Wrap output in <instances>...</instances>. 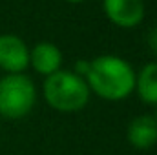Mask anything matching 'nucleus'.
Returning <instances> with one entry per match:
<instances>
[{
  "mask_svg": "<svg viewBox=\"0 0 157 155\" xmlns=\"http://www.w3.org/2000/svg\"><path fill=\"white\" fill-rule=\"evenodd\" d=\"M135 70L132 64L115 55H101L90 60L86 84L97 97L119 102L128 99L135 89Z\"/></svg>",
  "mask_w": 157,
  "mask_h": 155,
  "instance_id": "nucleus-1",
  "label": "nucleus"
},
{
  "mask_svg": "<svg viewBox=\"0 0 157 155\" xmlns=\"http://www.w3.org/2000/svg\"><path fill=\"white\" fill-rule=\"evenodd\" d=\"M42 95L49 108L60 113H75L86 108L91 91L86 80L73 71L59 70L46 77L42 84Z\"/></svg>",
  "mask_w": 157,
  "mask_h": 155,
  "instance_id": "nucleus-2",
  "label": "nucleus"
},
{
  "mask_svg": "<svg viewBox=\"0 0 157 155\" xmlns=\"http://www.w3.org/2000/svg\"><path fill=\"white\" fill-rule=\"evenodd\" d=\"M37 104V88L24 73L4 75L0 78V117L20 120L31 113Z\"/></svg>",
  "mask_w": 157,
  "mask_h": 155,
  "instance_id": "nucleus-3",
  "label": "nucleus"
},
{
  "mask_svg": "<svg viewBox=\"0 0 157 155\" xmlns=\"http://www.w3.org/2000/svg\"><path fill=\"white\" fill-rule=\"evenodd\" d=\"M29 66V49L26 42L11 33L0 35V70L7 75L24 73Z\"/></svg>",
  "mask_w": 157,
  "mask_h": 155,
  "instance_id": "nucleus-4",
  "label": "nucleus"
},
{
  "mask_svg": "<svg viewBox=\"0 0 157 155\" xmlns=\"http://www.w3.org/2000/svg\"><path fill=\"white\" fill-rule=\"evenodd\" d=\"M106 17L119 28L130 29L143 22L144 2L143 0H102Z\"/></svg>",
  "mask_w": 157,
  "mask_h": 155,
  "instance_id": "nucleus-5",
  "label": "nucleus"
},
{
  "mask_svg": "<svg viewBox=\"0 0 157 155\" xmlns=\"http://www.w3.org/2000/svg\"><path fill=\"white\" fill-rule=\"evenodd\" d=\"M126 141L133 150L146 152L157 144V122L152 115L133 117L126 128Z\"/></svg>",
  "mask_w": 157,
  "mask_h": 155,
  "instance_id": "nucleus-6",
  "label": "nucleus"
},
{
  "mask_svg": "<svg viewBox=\"0 0 157 155\" xmlns=\"http://www.w3.org/2000/svg\"><path fill=\"white\" fill-rule=\"evenodd\" d=\"M29 66H33V70L37 73L44 75V77H49L60 70L62 53L55 44L40 42L29 51Z\"/></svg>",
  "mask_w": 157,
  "mask_h": 155,
  "instance_id": "nucleus-7",
  "label": "nucleus"
},
{
  "mask_svg": "<svg viewBox=\"0 0 157 155\" xmlns=\"http://www.w3.org/2000/svg\"><path fill=\"white\" fill-rule=\"evenodd\" d=\"M139 99L148 104L157 106V62H148L135 75V89Z\"/></svg>",
  "mask_w": 157,
  "mask_h": 155,
  "instance_id": "nucleus-8",
  "label": "nucleus"
},
{
  "mask_svg": "<svg viewBox=\"0 0 157 155\" xmlns=\"http://www.w3.org/2000/svg\"><path fill=\"white\" fill-rule=\"evenodd\" d=\"M88 70H90V60H78L77 64H75V71L73 73H77L78 77H86V73H88Z\"/></svg>",
  "mask_w": 157,
  "mask_h": 155,
  "instance_id": "nucleus-9",
  "label": "nucleus"
},
{
  "mask_svg": "<svg viewBox=\"0 0 157 155\" xmlns=\"http://www.w3.org/2000/svg\"><path fill=\"white\" fill-rule=\"evenodd\" d=\"M148 46H150V49L157 55V28L155 29H152L150 35H148Z\"/></svg>",
  "mask_w": 157,
  "mask_h": 155,
  "instance_id": "nucleus-10",
  "label": "nucleus"
},
{
  "mask_svg": "<svg viewBox=\"0 0 157 155\" xmlns=\"http://www.w3.org/2000/svg\"><path fill=\"white\" fill-rule=\"evenodd\" d=\"M66 2H71V4H78V2H84V0H66Z\"/></svg>",
  "mask_w": 157,
  "mask_h": 155,
  "instance_id": "nucleus-11",
  "label": "nucleus"
},
{
  "mask_svg": "<svg viewBox=\"0 0 157 155\" xmlns=\"http://www.w3.org/2000/svg\"><path fill=\"white\" fill-rule=\"evenodd\" d=\"M154 119H155V122H157V112H155V115H154Z\"/></svg>",
  "mask_w": 157,
  "mask_h": 155,
  "instance_id": "nucleus-12",
  "label": "nucleus"
}]
</instances>
